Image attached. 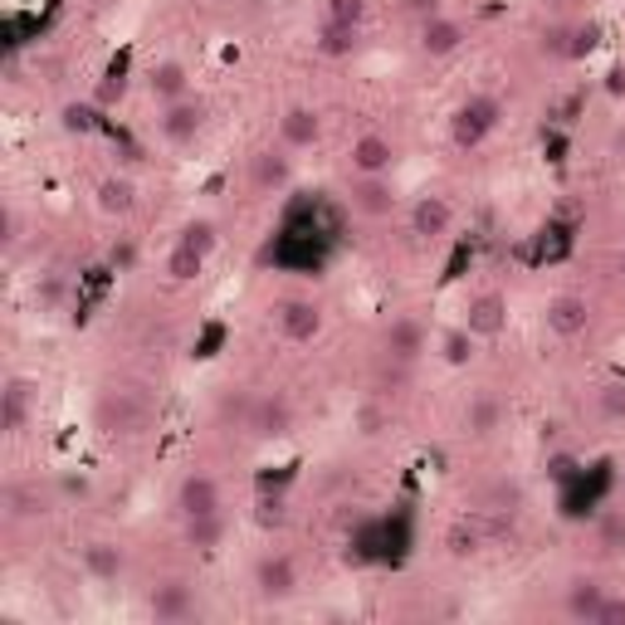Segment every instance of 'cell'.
Masks as SVG:
<instances>
[{
  "instance_id": "obj_1",
  "label": "cell",
  "mask_w": 625,
  "mask_h": 625,
  "mask_svg": "<svg viewBox=\"0 0 625 625\" xmlns=\"http://www.w3.org/2000/svg\"><path fill=\"white\" fill-rule=\"evenodd\" d=\"M498 117H503V103H498L494 93H469L464 103L449 113V142H455L459 152H469V146H479L494 132Z\"/></svg>"
},
{
  "instance_id": "obj_2",
  "label": "cell",
  "mask_w": 625,
  "mask_h": 625,
  "mask_svg": "<svg viewBox=\"0 0 625 625\" xmlns=\"http://www.w3.org/2000/svg\"><path fill=\"white\" fill-rule=\"evenodd\" d=\"M254 596L264 605H289L298 596V566L289 552H269L254 562Z\"/></svg>"
},
{
  "instance_id": "obj_3",
  "label": "cell",
  "mask_w": 625,
  "mask_h": 625,
  "mask_svg": "<svg viewBox=\"0 0 625 625\" xmlns=\"http://www.w3.org/2000/svg\"><path fill=\"white\" fill-rule=\"evenodd\" d=\"M254 439H283L293 430V400L283 391H259L250 400V416H244Z\"/></svg>"
},
{
  "instance_id": "obj_4",
  "label": "cell",
  "mask_w": 625,
  "mask_h": 625,
  "mask_svg": "<svg viewBox=\"0 0 625 625\" xmlns=\"http://www.w3.org/2000/svg\"><path fill=\"white\" fill-rule=\"evenodd\" d=\"M35 400H39V381L35 377H5V386H0V430L5 435H20V430L29 425V416H35Z\"/></svg>"
},
{
  "instance_id": "obj_5",
  "label": "cell",
  "mask_w": 625,
  "mask_h": 625,
  "mask_svg": "<svg viewBox=\"0 0 625 625\" xmlns=\"http://www.w3.org/2000/svg\"><path fill=\"white\" fill-rule=\"evenodd\" d=\"M543 322H547L552 337L572 342V337H582V332L591 328V303H586L582 293H552L547 308H543Z\"/></svg>"
},
{
  "instance_id": "obj_6",
  "label": "cell",
  "mask_w": 625,
  "mask_h": 625,
  "mask_svg": "<svg viewBox=\"0 0 625 625\" xmlns=\"http://www.w3.org/2000/svg\"><path fill=\"white\" fill-rule=\"evenodd\" d=\"M142 425H146V406L137 396H127V391H103L98 396V430H107V435H137Z\"/></svg>"
},
{
  "instance_id": "obj_7",
  "label": "cell",
  "mask_w": 625,
  "mask_h": 625,
  "mask_svg": "<svg viewBox=\"0 0 625 625\" xmlns=\"http://www.w3.org/2000/svg\"><path fill=\"white\" fill-rule=\"evenodd\" d=\"M156 127H162V137L171 146H186V142H195L201 137V127H205V103L201 98H176V103H166L162 107V117H156Z\"/></svg>"
},
{
  "instance_id": "obj_8",
  "label": "cell",
  "mask_w": 625,
  "mask_h": 625,
  "mask_svg": "<svg viewBox=\"0 0 625 625\" xmlns=\"http://www.w3.org/2000/svg\"><path fill=\"white\" fill-rule=\"evenodd\" d=\"M250 181H254V191H259V195L289 191V181H293V156H289V146H264V152H254V156H250Z\"/></svg>"
},
{
  "instance_id": "obj_9",
  "label": "cell",
  "mask_w": 625,
  "mask_h": 625,
  "mask_svg": "<svg viewBox=\"0 0 625 625\" xmlns=\"http://www.w3.org/2000/svg\"><path fill=\"white\" fill-rule=\"evenodd\" d=\"M273 322H279L283 342H312L322 332V308L312 298H283L273 308Z\"/></svg>"
},
{
  "instance_id": "obj_10",
  "label": "cell",
  "mask_w": 625,
  "mask_h": 625,
  "mask_svg": "<svg viewBox=\"0 0 625 625\" xmlns=\"http://www.w3.org/2000/svg\"><path fill=\"white\" fill-rule=\"evenodd\" d=\"M464 39L469 35H464V25H459L455 15H425L416 44H420V54H425V59H449V54L464 49Z\"/></svg>"
},
{
  "instance_id": "obj_11",
  "label": "cell",
  "mask_w": 625,
  "mask_h": 625,
  "mask_svg": "<svg viewBox=\"0 0 625 625\" xmlns=\"http://www.w3.org/2000/svg\"><path fill=\"white\" fill-rule=\"evenodd\" d=\"M347 201H352V211L381 220V215L396 211V186H391V176H357V181L347 186Z\"/></svg>"
},
{
  "instance_id": "obj_12",
  "label": "cell",
  "mask_w": 625,
  "mask_h": 625,
  "mask_svg": "<svg viewBox=\"0 0 625 625\" xmlns=\"http://www.w3.org/2000/svg\"><path fill=\"white\" fill-rule=\"evenodd\" d=\"M176 513L181 518H201V513H220V484H215L211 474H186L181 484H176Z\"/></svg>"
},
{
  "instance_id": "obj_13",
  "label": "cell",
  "mask_w": 625,
  "mask_h": 625,
  "mask_svg": "<svg viewBox=\"0 0 625 625\" xmlns=\"http://www.w3.org/2000/svg\"><path fill=\"white\" fill-rule=\"evenodd\" d=\"M347 156H352V171L357 176H391V166H396V142L381 132H361Z\"/></svg>"
},
{
  "instance_id": "obj_14",
  "label": "cell",
  "mask_w": 625,
  "mask_h": 625,
  "mask_svg": "<svg viewBox=\"0 0 625 625\" xmlns=\"http://www.w3.org/2000/svg\"><path fill=\"white\" fill-rule=\"evenodd\" d=\"M381 347H386L391 361H416L420 352H425V322L410 318V312H400V318L386 322V332H381Z\"/></svg>"
},
{
  "instance_id": "obj_15",
  "label": "cell",
  "mask_w": 625,
  "mask_h": 625,
  "mask_svg": "<svg viewBox=\"0 0 625 625\" xmlns=\"http://www.w3.org/2000/svg\"><path fill=\"white\" fill-rule=\"evenodd\" d=\"M146 615H156V621H186V615H195V591L186 582H156L146 591Z\"/></svg>"
},
{
  "instance_id": "obj_16",
  "label": "cell",
  "mask_w": 625,
  "mask_h": 625,
  "mask_svg": "<svg viewBox=\"0 0 625 625\" xmlns=\"http://www.w3.org/2000/svg\"><path fill=\"white\" fill-rule=\"evenodd\" d=\"M146 93L156 98V103H176V98L191 93V68L181 64V59H156L152 74H146Z\"/></svg>"
},
{
  "instance_id": "obj_17",
  "label": "cell",
  "mask_w": 625,
  "mask_h": 625,
  "mask_svg": "<svg viewBox=\"0 0 625 625\" xmlns=\"http://www.w3.org/2000/svg\"><path fill=\"white\" fill-rule=\"evenodd\" d=\"M605 591H611V586H601V582H596V576H576L572 586H562V611L572 615V621L596 625V615H601Z\"/></svg>"
},
{
  "instance_id": "obj_18",
  "label": "cell",
  "mask_w": 625,
  "mask_h": 625,
  "mask_svg": "<svg viewBox=\"0 0 625 625\" xmlns=\"http://www.w3.org/2000/svg\"><path fill=\"white\" fill-rule=\"evenodd\" d=\"M318 137H322V117L312 113V107H283V117H279V146H289V152H308Z\"/></svg>"
},
{
  "instance_id": "obj_19",
  "label": "cell",
  "mask_w": 625,
  "mask_h": 625,
  "mask_svg": "<svg viewBox=\"0 0 625 625\" xmlns=\"http://www.w3.org/2000/svg\"><path fill=\"white\" fill-rule=\"evenodd\" d=\"M449 225H455V211L445 195H420L410 205V234H420V240H439V234H449Z\"/></svg>"
},
{
  "instance_id": "obj_20",
  "label": "cell",
  "mask_w": 625,
  "mask_h": 625,
  "mask_svg": "<svg viewBox=\"0 0 625 625\" xmlns=\"http://www.w3.org/2000/svg\"><path fill=\"white\" fill-rule=\"evenodd\" d=\"M49 513V494L35 484V479H20V484L5 488V518L10 523H39Z\"/></svg>"
},
{
  "instance_id": "obj_21",
  "label": "cell",
  "mask_w": 625,
  "mask_h": 625,
  "mask_svg": "<svg viewBox=\"0 0 625 625\" xmlns=\"http://www.w3.org/2000/svg\"><path fill=\"white\" fill-rule=\"evenodd\" d=\"M464 430L474 439H488L494 430H503V400L494 396V391H479V396H469L464 406Z\"/></svg>"
},
{
  "instance_id": "obj_22",
  "label": "cell",
  "mask_w": 625,
  "mask_h": 625,
  "mask_svg": "<svg viewBox=\"0 0 625 625\" xmlns=\"http://www.w3.org/2000/svg\"><path fill=\"white\" fill-rule=\"evenodd\" d=\"M503 322H508V303L498 298V293H479V298L469 303L464 328L474 332V337H498V332H503Z\"/></svg>"
},
{
  "instance_id": "obj_23",
  "label": "cell",
  "mask_w": 625,
  "mask_h": 625,
  "mask_svg": "<svg viewBox=\"0 0 625 625\" xmlns=\"http://www.w3.org/2000/svg\"><path fill=\"white\" fill-rule=\"evenodd\" d=\"M361 44V29L357 25H337V20H322L318 25V39H312V49H318L322 59H352Z\"/></svg>"
},
{
  "instance_id": "obj_24",
  "label": "cell",
  "mask_w": 625,
  "mask_h": 625,
  "mask_svg": "<svg viewBox=\"0 0 625 625\" xmlns=\"http://www.w3.org/2000/svg\"><path fill=\"white\" fill-rule=\"evenodd\" d=\"M84 572L93 576V582H117V576L127 572V557L117 543H88L84 547Z\"/></svg>"
},
{
  "instance_id": "obj_25",
  "label": "cell",
  "mask_w": 625,
  "mask_h": 625,
  "mask_svg": "<svg viewBox=\"0 0 625 625\" xmlns=\"http://www.w3.org/2000/svg\"><path fill=\"white\" fill-rule=\"evenodd\" d=\"M181 523H186V547H191V552H215V547L225 543V533H230V523H225V513L181 518Z\"/></svg>"
},
{
  "instance_id": "obj_26",
  "label": "cell",
  "mask_w": 625,
  "mask_h": 625,
  "mask_svg": "<svg viewBox=\"0 0 625 625\" xmlns=\"http://www.w3.org/2000/svg\"><path fill=\"white\" fill-rule=\"evenodd\" d=\"M98 211L132 215L137 211V181H127V176H103V181H98Z\"/></svg>"
},
{
  "instance_id": "obj_27",
  "label": "cell",
  "mask_w": 625,
  "mask_h": 625,
  "mask_svg": "<svg viewBox=\"0 0 625 625\" xmlns=\"http://www.w3.org/2000/svg\"><path fill=\"white\" fill-rule=\"evenodd\" d=\"M201 269H205V254H195L186 240H176L171 254H166V279H171V283H191Z\"/></svg>"
},
{
  "instance_id": "obj_28",
  "label": "cell",
  "mask_w": 625,
  "mask_h": 625,
  "mask_svg": "<svg viewBox=\"0 0 625 625\" xmlns=\"http://www.w3.org/2000/svg\"><path fill=\"white\" fill-rule=\"evenodd\" d=\"M596 547L601 552H625V508H605L601 518H596Z\"/></svg>"
},
{
  "instance_id": "obj_29",
  "label": "cell",
  "mask_w": 625,
  "mask_h": 625,
  "mask_svg": "<svg viewBox=\"0 0 625 625\" xmlns=\"http://www.w3.org/2000/svg\"><path fill=\"white\" fill-rule=\"evenodd\" d=\"M439 357L449 361V367H464L469 357H474V332L459 322V328H449L445 337H439Z\"/></svg>"
},
{
  "instance_id": "obj_30",
  "label": "cell",
  "mask_w": 625,
  "mask_h": 625,
  "mask_svg": "<svg viewBox=\"0 0 625 625\" xmlns=\"http://www.w3.org/2000/svg\"><path fill=\"white\" fill-rule=\"evenodd\" d=\"M445 552L459 557V562H464V557H474V552H479V533H474L469 523H455V527L445 533Z\"/></svg>"
},
{
  "instance_id": "obj_31",
  "label": "cell",
  "mask_w": 625,
  "mask_h": 625,
  "mask_svg": "<svg viewBox=\"0 0 625 625\" xmlns=\"http://www.w3.org/2000/svg\"><path fill=\"white\" fill-rule=\"evenodd\" d=\"M596 406H601L605 420H625V381H605V386L596 391Z\"/></svg>"
},
{
  "instance_id": "obj_32",
  "label": "cell",
  "mask_w": 625,
  "mask_h": 625,
  "mask_svg": "<svg viewBox=\"0 0 625 625\" xmlns=\"http://www.w3.org/2000/svg\"><path fill=\"white\" fill-rule=\"evenodd\" d=\"M181 240L191 244L195 254H205V259H211V250H215V225H211V220H191V225L181 230Z\"/></svg>"
},
{
  "instance_id": "obj_33",
  "label": "cell",
  "mask_w": 625,
  "mask_h": 625,
  "mask_svg": "<svg viewBox=\"0 0 625 625\" xmlns=\"http://www.w3.org/2000/svg\"><path fill=\"white\" fill-rule=\"evenodd\" d=\"M361 15H367V0H328V20H337V25L361 29Z\"/></svg>"
},
{
  "instance_id": "obj_34",
  "label": "cell",
  "mask_w": 625,
  "mask_h": 625,
  "mask_svg": "<svg viewBox=\"0 0 625 625\" xmlns=\"http://www.w3.org/2000/svg\"><path fill=\"white\" fill-rule=\"evenodd\" d=\"M596 625H625V596L605 591V601H601V615H596Z\"/></svg>"
},
{
  "instance_id": "obj_35",
  "label": "cell",
  "mask_w": 625,
  "mask_h": 625,
  "mask_svg": "<svg viewBox=\"0 0 625 625\" xmlns=\"http://www.w3.org/2000/svg\"><path fill=\"white\" fill-rule=\"evenodd\" d=\"M357 425H361V430H367V435H371V430H377V425H381V410H377V406L357 410Z\"/></svg>"
},
{
  "instance_id": "obj_36",
  "label": "cell",
  "mask_w": 625,
  "mask_h": 625,
  "mask_svg": "<svg viewBox=\"0 0 625 625\" xmlns=\"http://www.w3.org/2000/svg\"><path fill=\"white\" fill-rule=\"evenodd\" d=\"M113 98H123V78H107V84L98 88V103H113Z\"/></svg>"
},
{
  "instance_id": "obj_37",
  "label": "cell",
  "mask_w": 625,
  "mask_h": 625,
  "mask_svg": "<svg viewBox=\"0 0 625 625\" xmlns=\"http://www.w3.org/2000/svg\"><path fill=\"white\" fill-rule=\"evenodd\" d=\"M547 469H552L557 479H566V474H572V455H552V459H547Z\"/></svg>"
},
{
  "instance_id": "obj_38",
  "label": "cell",
  "mask_w": 625,
  "mask_h": 625,
  "mask_svg": "<svg viewBox=\"0 0 625 625\" xmlns=\"http://www.w3.org/2000/svg\"><path fill=\"white\" fill-rule=\"evenodd\" d=\"M611 152H615V156H625V127H621V132L611 137Z\"/></svg>"
},
{
  "instance_id": "obj_39",
  "label": "cell",
  "mask_w": 625,
  "mask_h": 625,
  "mask_svg": "<svg viewBox=\"0 0 625 625\" xmlns=\"http://www.w3.org/2000/svg\"><path fill=\"white\" fill-rule=\"evenodd\" d=\"M615 273H621V279H625V250H621V259H615Z\"/></svg>"
},
{
  "instance_id": "obj_40",
  "label": "cell",
  "mask_w": 625,
  "mask_h": 625,
  "mask_svg": "<svg viewBox=\"0 0 625 625\" xmlns=\"http://www.w3.org/2000/svg\"><path fill=\"white\" fill-rule=\"evenodd\" d=\"M93 5H107V0H93Z\"/></svg>"
},
{
  "instance_id": "obj_41",
  "label": "cell",
  "mask_w": 625,
  "mask_h": 625,
  "mask_svg": "<svg viewBox=\"0 0 625 625\" xmlns=\"http://www.w3.org/2000/svg\"><path fill=\"white\" fill-rule=\"evenodd\" d=\"M621 488H625V479H621Z\"/></svg>"
}]
</instances>
